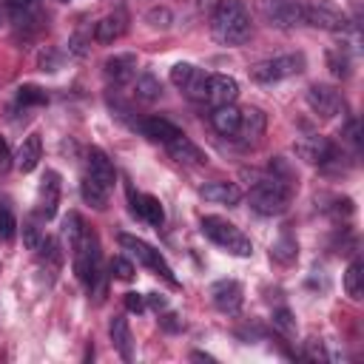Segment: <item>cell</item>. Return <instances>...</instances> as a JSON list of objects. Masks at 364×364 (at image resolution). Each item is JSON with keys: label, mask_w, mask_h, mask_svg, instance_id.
I'll use <instances>...</instances> for the list:
<instances>
[{"label": "cell", "mask_w": 364, "mask_h": 364, "mask_svg": "<svg viewBox=\"0 0 364 364\" xmlns=\"http://www.w3.org/2000/svg\"><path fill=\"white\" fill-rule=\"evenodd\" d=\"M210 31L222 46H242L250 40V11L242 0H216Z\"/></svg>", "instance_id": "1"}, {"label": "cell", "mask_w": 364, "mask_h": 364, "mask_svg": "<svg viewBox=\"0 0 364 364\" xmlns=\"http://www.w3.org/2000/svg\"><path fill=\"white\" fill-rule=\"evenodd\" d=\"M287 202H290V185L276 176H264V179L253 182V188H250V208L262 216L284 213Z\"/></svg>", "instance_id": "2"}, {"label": "cell", "mask_w": 364, "mask_h": 364, "mask_svg": "<svg viewBox=\"0 0 364 364\" xmlns=\"http://www.w3.org/2000/svg\"><path fill=\"white\" fill-rule=\"evenodd\" d=\"M202 233H205L213 245H219L222 250H228V253H233V256H250V253H253L250 239H247L233 222H228V219H222V216H205V219H202Z\"/></svg>", "instance_id": "3"}, {"label": "cell", "mask_w": 364, "mask_h": 364, "mask_svg": "<svg viewBox=\"0 0 364 364\" xmlns=\"http://www.w3.org/2000/svg\"><path fill=\"white\" fill-rule=\"evenodd\" d=\"M304 65H307V60H304L301 51L279 54V57H270V60H262V63L250 65V80L253 82H262V85H270V82H279V80H287V77L301 74Z\"/></svg>", "instance_id": "4"}, {"label": "cell", "mask_w": 364, "mask_h": 364, "mask_svg": "<svg viewBox=\"0 0 364 364\" xmlns=\"http://www.w3.org/2000/svg\"><path fill=\"white\" fill-rule=\"evenodd\" d=\"M71 250H74V273L91 290L100 279V239H97V233L85 228V233L80 236V242Z\"/></svg>", "instance_id": "5"}, {"label": "cell", "mask_w": 364, "mask_h": 364, "mask_svg": "<svg viewBox=\"0 0 364 364\" xmlns=\"http://www.w3.org/2000/svg\"><path fill=\"white\" fill-rule=\"evenodd\" d=\"M301 20L324 31H347L350 17L333 0H301Z\"/></svg>", "instance_id": "6"}, {"label": "cell", "mask_w": 364, "mask_h": 364, "mask_svg": "<svg viewBox=\"0 0 364 364\" xmlns=\"http://www.w3.org/2000/svg\"><path fill=\"white\" fill-rule=\"evenodd\" d=\"M119 245L139 262V264H145L148 270H154L156 276H162L171 287H179V282H176V276H173V270H171V264L162 259V253L159 250H154L148 242H142V239H136V236H131V233H119Z\"/></svg>", "instance_id": "7"}, {"label": "cell", "mask_w": 364, "mask_h": 364, "mask_svg": "<svg viewBox=\"0 0 364 364\" xmlns=\"http://www.w3.org/2000/svg\"><path fill=\"white\" fill-rule=\"evenodd\" d=\"M171 82L193 102H208V74L193 63H176L171 68Z\"/></svg>", "instance_id": "8"}, {"label": "cell", "mask_w": 364, "mask_h": 364, "mask_svg": "<svg viewBox=\"0 0 364 364\" xmlns=\"http://www.w3.org/2000/svg\"><path fill=\"white\" fill-rule=\"evenodd\" d=\"M307 105H310L313 114L321 117V119H333V117L344 114V108H347L341 91L333 88V85H321V82H316V85L307 88Z\"/></svg>", "instance_id": "9"}, {"label": "cell", "mask_w": 364, "mask_h": 364, "mask_svg": "<svg viewBox=\"0 0 364 364\" xmlns=\"http://www.w3.org/2000/svg\"><path fill=\"white\" fill-rule=\"evenodd\" d=\"M259 11L273 28H293L304 23L299 0H259Z\"/></svg>", "instance_id": "10"}, {"label": "cell", "mask_w": 364, "mask_h": 364, "mask_svg": "<svg viewBox=\"0 0 364 364\" xmlns=\"http://www.w3.org/2000/svg\"><path fill=\"white\" fill-rule=\"evenodd\" d=\"M208 293H210L213 307L222 310V313H239V307L245 301V290L236 279H219V282L210 284Z\"/></svg>", "instance_id": "11"}, {"label": "cell", "mask_w": 364, "mask_h": 364, "mask_svg": "<svg viewBox=\"0 0 364 364\" xmlns=\"http://www.w3.org/2000/svg\"><path fill=\"white\" fill-rule=\"evenodd\" d=\"M60 173L57 171H46L43 173V182H40V193H37V213L43 219H51L57 213V205H60Z\"/></svg>", "instance_id": "12"}, {"label": "cell", "mask_w": 364, "mask_h": 364, "mask_svg": "<svg viewBox=\"0 0 364 364\" xmlns=\"http://www.w3.org/2000/svg\"><path fill=\"white\" fill-rule=\"evenodd\" d=\"M296 154H299L304 162H310V165H324V162L336 154V145H333L330 139L313 134V136H304V139L296 142Z\"/></svg>", "instance_id": "13"}, {"label": "cell", "mask_w": 364, "mask_h": 364, "mask_svg": "<svg viewBox=\"0 0 364 364\" xmlns=\"http://www.w3.org/2000/svg\"><path fill=\"white\" fill-rule=\"evenodd\" d=\"M102 74L114 85H125L136 77V54H114L102 63Z\"/></svg>", "instance_id": "14"}, {"label": "cell", "mask_w": 364, "mask_h": 364, "mask_svg": "<svg viewBox=\"0 0 364 364\" xmlns=\"http://www.w3.org/2000/svg\"><path fill=\"white\" fill-rule=\"evenodd\" d=\"M85 165H88V176L97 179L105 191H111V188L117 185V171H114L111 159L105 156V151H100V148H88Z\"/></svg>", "instance_id": "15"}, {"label": "cell", "mask_w": 364, "mask_h": 364, "mask_svg": "<svg viewBox=\"0 0 364 364\" xmlns=\"http://www.w3.org/2000/svg\"><path fill=\"white\" fill-rule=\"evenodd\" d=\"M239 97V82L228 74H208V102L216 105H228Z\"/></svg>", "instance_id": "16"}, {"label": "cell", "mask_w": 364, "mask_h": 364, "mask_svg": "<svg viewBox=\"0 0 364 364\" xmlns=\"http://www.w3.org/2000/svg\"><path fill=\"white\" fill-rule=\"evenodd\" d=\"M125 28H128V14H125V11H111V14H105L102 20H97V26H94V40L102 43V46H111L114 40H119V37L125 34Z\"/></svg>", "instance_id": "17"}, {"label": "cell", "mask_w": 364, "mask_h": 364, "mask_svg": "<svg viewBox=\"0 0 364 364\" xmlns=\"http://www.w3.org/2000/svg\"><path fill=\"white\" fill-rule=\"evenodd\" d=\"M165 145H168V154H171L179 165H205V162H208V156L202 154V148H199L196 142H191L185 134L173 136V139L165 142Z\"/></svg>", "instance_id": "18"}, {"label": "cell", "mask_w": 364, "mask_h": 364, "mask_svg": "<svg viewBox=\"0 0 364 364\" xmlns=\"http://www.w3.org/2000/svg\"><path fill=\"white\" fill-rule=\"evenodd\" d=\"M131 208H134V213H136L139 219H145L151 228H162L165 210H162V205H159L156 196H151V193H136V196H134V191H131Z\"/></svg>", "instance_id": "19"}, {"label": "cell", "mask_w": 364, "mask_h": 364, "mask_svg": "<svg viewBox=\"0 0 364 364\" xmlns=\"http://www.w3.org/2000/svg\"><path fill=\"white\" fill-rule=\"evenodd\" d=\"M202 199H208V202H216V205H239V199H242V191H239V185H233V182H222V179H216V182H208V185H202Z\"/></svg>", "instance_id": "20"}, {"label": "cell", "mask_w": 364, "mask_h": 364, "mask_svg": "<svg viewBox=\"0 0 364 364\" xmlns=\"http://www.w3.org/2000/svg\"><path fill=\"white\" fill-rule=\"evenodd\" d=\"M108 336H111V344L117 347V353H119L125 361H131V358H134V336H131V327H128V321H125L122 316H114V318H111Z\"/></svg>", "instance_id": "21"}, {"label": "cell", "mask_w": 364, "mask_h": 364, "mask_svg": "<svg viewBox=\"0 0 364 364\" xmlns=\"http://www.w3.org/2000/svg\"><path fill=\"white\" fill-rule=\"evenodd\" d=\"M40 156H43V142H40L37 134H28V136L20 142L14 162H17V168H20L23 173H31V171L40 165Z\"/></svg>", "instance_id": "22"}, {"label": "cell", "mask_w": 364, "mask_h": 364, "mask_svg": "<svg viewBox=\"0 0 364 364\" xmlns=\"http://www.w3.org/2000/svg\"><path fill=\"white\" fill-rule=\"evenodd\" d=\"M139 134L148 136V139H154V142H171V139L179 136L182 131H179L173 122L162 119V117H145V119L139 122Z\"/></svg>", "instance_id": "23"}, {"label": "cell", "mask_w": 364, "mask_h": 364, "mask_svg": "<svg viewBox=\"0 0 364 364\" xmlns=\"http://www.w3.org/2000/svg\"><path fill=\"white\" fill-rule=\"evenodd\" d=\"M239 119H242V111H239L233 102H228V105H216L213 114H210L213 128H216L219 134H225V136H233V134L239 131Z\"/></svg>", "instance_id": "24"}, {"label": "cell", "mask_w": 364, "mask_h": 364, "mask_svg": "<svg viewBox=\"0 0 364 364\" xmlns=\"http://www.w3.org/2000/svg\"><path fill=\"white\" fill-rule=\"evenodd\" d=\"M264 125H267V117L259 108H247V111H242V119H239V131L236 134L245 142H256L264 134Z\"/></svg>", "instance_id": "25"}, {"label": "cell", "mask_w": 364, "mask_h": 364, "mask_svg": "<svg viewBox=\"0 0 364 364\" xmlns=\"http://www.w3.org/2000/svg\"><path fill=\"white\" fill-rule=\"evenodd\" d=\"M270 256L279 262V264H293L296 256H299V242L290 236V230H282V236L270 245Z\"/></svg>", "instance_id": "26"}, {"label": "cell", "mask_w": 364, "mask_h": 364, "mask_svg": "<svg viewBox=\"0 0 364 364\" xmlns=\"http://www.w3.org/2000/svg\"><path fill=\"white\" fill-rule=\"evenodd\" d=\"M80 196H82L85 205H91V208H97V210H102L105 202H108V191H105L97 179H91L88 173H85L82 182H80Z\"/></svg>", "instance_id": "27"}, {"label": "cell", "mask_w": 364, "mask_h": 364, "mask_svg": "<svg viewBox=\"0 0 364 364\" xmlns=\"http://www.w3.org/2000/svg\"><path fill=\"white\" fill-rule=\"evenodd\" d=\"M344 290L350 299H361V293H364V264L358 256L350 262V267L344 273Z\"/></svg>", "instance_id": "28"}, {"label": "cell", "mask_w": 364, "mask_h": 364, "mask_svg": "<svg viewBox=\"0 0 364 364\" xmlns=\"http://www.w3.org/2000/svg\"><path fill=\"white\" fill-rule=\"evenodd\" d=\"M134 94H136V100H142V102H154V100H159L162 85H159V80H156L151 71H145V74L136 77V82H134Z\"/></svg>", "instance_id": "29"}, {"label": "cell", "mask_w": 364, "mask_h": 364, "mask_svg": "<svg viewBox=\"0 0 364 364\" xmlns=\"http://www.w3.org/2000/svg\"><path fill=\"white\" fill-rule=\"evenodd\" d=\"M14 233H17V216H14L11 199L6 193H0V239L9 242V239H14Z\"/></svg>", "instance_id": "30"}, {"label": "cell", "mask_w": 364, "mask_h": 364, "mask_svg": "<svg viewBox=\"0 0 364 364\" xmlns=\"http://www.w3.org/2000/svg\"><path fill=\"white\" fill-rule=\"evenodd\" d=\"M85 233V225H82V216L77 210H68V216L63 219V236L68 242V247H74L80 242V236Z\"/></svg>", "instance_id": "31"}, {"label": "cell", "mask_w": 364, "mask_h": 364, "mask_svg": "<svg viewBox=\"0 0 364 364\" xmlns=\"http://www.w3.org/2000/svg\"><path fill=\"white\" fill-rule=\"evenodd\" d=\"M327 65H330V71L336 77L344 80L350 74V54H347V48H330L327 51Z\"/></svg>", "instance_id": "32"}, {"label": "cell", "mask_w": 364, "mask_h": 364, "mask_svg": "<svg viewBox=\"0 0 364 364\" xmlns=\"http://www.w3.org/2000/svg\"><path fill=\"white\" fill-rule=\"evenodd\" d=\"M48 94L40 85H20L17 88V105H46Z\"/></svg>", "instance_id": "33"}, {"label": "cell", "mask_w": 364, "mask_h": 364, "mask_svg": "<svg viewBox=\"0 0 364 364\" xmlns=\"http://www.w3.org/2000/svg\"><path fill=\"white\" fill-rule=\"evenodd\" d=\"M273 327H276L284 338H296V318H293V313H290L287 307L273 310Z\"/></svg>", "instance_id": "34"}, {"label": "cell", "mask_w": 364, "mask_h": 364, "mask_svg": "<svg viewBox=\"0 0 364 364\" xmlns=\"http://www.w3.org/2000/svg\"><path fill=\"white\" fill-rule=\"evenodd\" d=\"M145 23H148L151 28H168V26L173 23V14H171L165 6H154V9L145 14Z\"/></svg>", "instance_id": "35"}, {"label": "cell", "mask_w": 364, "mask_h": 364, "mask_svg": "<svg viewBox=\"0 0 364 364\" xmlns=\"http://www.w3.org/2000/svg\"><path fill=\"white\" fill-rule=\"evenodd\" d=\"M37 65H40V71H57V68L63 65V57H60V51H54V48H46V51H40V57H37Z\"/></svg>", "instance_id": "36"}, {"label": "cell", "mask_w": 364, "mask_h": 364, "mask_svg": "<svg viewBox=\"0 0 364 364\" xmlns=\"http://www.w3.org/2000/svg\"><path fill=\"white\" fill-rule=\"evenodd\" d=\"M40 239H43V233H40L37 222H34V219H26V222H23V242H26V247H28V250H37Z\"/></svg>", "instance_id": "37"}, {"label": "cell", "mask_w": 364, "mask_h": 364, "mask_svg": "<svg viewBox=\"0 0 364 364\" xmlns=\"http://www.w3.org/2000/svg\"><path fill=\"white\" fill-rule=\"evenodd\" d=\"M111 276L128 282V279H134V264H131L125 256H114V259H111Z\"/></svg>", "instance_id": "38"}, {"label": "cell", "mask_w": 364, "mask_h": 364, "mask_svg": "<svg viewBox=\"0 0 364 364\" xmlns=\"http://www.w3.org/2000/svg\"><path fill=\"white\" fill-rule=\"evenodd\" d=\"M37 253H40V259H48L51 264H60V250H57V242L54 239L43 236L40 245H37Z\"/></svg>", "instance_id": "39"}, {"label": "cell", "mask_w": 364, "mask_h": 364, "mask_svg": "<svg viewBox=\"0 0 364 364\" xmlns=\"http://www.w3.org/2000/svg\"><path fill=\"white\" fill-rule=\"evenodd\" d=\"M159 324H162V330H165V333H179V330L185 327V321H182L176 313H165V316L159 318Z\"/></svg>", "instance_id": "40"}, {"label": "cell", "mask_w": 364, "mask_h": 364, "mask_svg": "<svg viewBox=\"0 0 364 364\" xmlns=\"http://www.w3.org/2000/svg\"><path fill=\"white\" fill-rule=\"evenodd\" d=\"M341 139H344V142H350V145L358 151V142H361V139H358V122H355V119H350V122L344 125V131H341Z\"/></svg>", "instance_id": "41"}, {"label": "cell", "mask_w": 364, "mask_h": 364, "mask_svg": "<svg viewBox=\"0 0 364 364\" xmlns=\"http://www.w3.org/2000/svg\"><path fill=\"white\" fill-rule=\"evenodd\" d=\"M122 301H125V310H131V313H142V310H145V299H142L139 293H134V290L125 293Z\"/></svg>", "instance_id": "42"}, {"label": "cell", "mask_w": 364, "mask_h": 364, "mask_svg": "<svg viewBox=\"0 0 364 364\" xmlns=\"http://www.w3.org/2000/svg\"><path fill=\"white\" fill-rule=\"evenodd\" d=\"M37 3H40V0H6V6H9V11H11V14H17V11H28V9H37Z\"/></svg>", "instance_id": "43"}, {"label": "cell", "mask_w": 364, "mask_h": 364, "mask_svg": "<svg viewBox=\"0 0 364 364\" xmlns=\"http://www.w3.org/2000/svg\"><path fill=\"white\" fill-rule=\"evenodd\" d=\"M11 151H9V145H6V139L0 136V171H9L11 168Z\"/></svg>", "instance_id": "44"}, {"label": "cell", "mask_w": 364, "mask_h": 364, "mask_svg": "<svg viewBox=\"0 0 364 364\" xmlns=\"http://www.w3.org/2000/svg\"><path fill=\"white\" fill-rule=\"evenodd\" d=\"M148 304H151L154 310H165V307H168V299H165L162 293H148Z\"/></svg>", "instance_id": "45"}, {"label": "cell", "mask_w": 364, "mask_h": 364, "mask_svg": "<svg viewBox=\"0 0 364 364\" xmlns=\"http://www.w3.org/2000/svg\"><path fill=\"white\" fill-rule=\"evenodd\" d=\"M191 358H196V361H213V358H210V355H205V353H193Z\"/></svg>", "instance_id": "46"}, {"label": "cell", "mask_w": 364, "mask_h": 364, "mask_svg": "<svg viewBox=\"0 0 364 364\" xmlns=\"http://www.w3.org/2000/svg\"><path fill=\"white\" fill-rule=\"evenodd\" d=\"M63 3H68V0H63Z\"/></svg>", "instance_id": "47"}]
</instances>
